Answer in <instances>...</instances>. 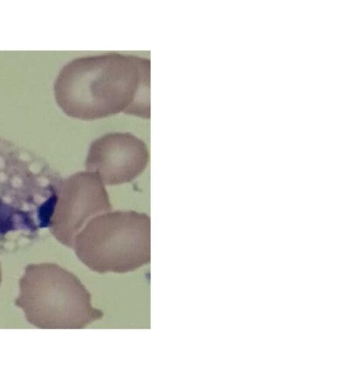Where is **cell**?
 Segmentation results:
<instances>
[{
    "instance_id": "cell-2",
    "label": "cell",
    "mask_w": 337,
    "mask_h": 379,
    "mask_svg": "<svg viewBox=\"0 0 337 379\" xmlns=\"http://www.w3.org/2000/svg\"><path fill=\"white\" fill-rule=\"evenodd\" d=\"M61 178L32 151L0 138V241L49 228Z\"/></svg>"
},
{
    "instance_id": "cell-7",
    "label": "cell",
    "mask_w": 337,
    "mask_h": 379,
    "mask_svg": "<svg viewBox=\"0 0 337 379\" xmlns=\"http://www.w3.org/2000/svg\"><path fill=\"white\" fill-rule=\"evenodd\" d=\"M1 281H2V270H1V263H0V285L1 283Z\"/></svg>"
},
{
    "instance_id": "cell-6",
    "label": "cell",
    "mask_w": 337,
    "mask_h": 379,
    "mask_svg": "<svg viewBox=\"0 0 337 379\" xmlns=\"http://www.w3.org/2000/svg\"><path fill=\"white\" fill-rule=\"evenodd\" d=\"M149 153L144 141L129 132L106 133L90 144L85 166L105 184L129 182L146 169Z\"/></svg>"
},
{
    "instance_id": "cell-5",
    "label": "cell",
    "mask_w": 337,
    "mask_h": 379,
    "mask_svg": "<svg viewBox=\"0 0 337 379\" xmlns=\"http://www.w3.org/2000/svg\"><path fill=\"white\" fill-rule=\"evenodd\" d=\"M111 210L99 176L88 171L78 172L61 180L49 229L61 243L72 248L75 237L91 219Z\"/></svg>"
},
{
    "instance_id": "cell-3",
    "label": "cell",
    "mask_w": 337,
    "mask_h": 379,
    "mask_svg": "<svg viewBox=\"0 0 337 379\" xmlns=\"http://www.w3.org/2000/svg\"><path fill=\"white\" fill-rule=\"evenodd\" d=\"M15 305L38 328H85L103 316L79 279L53 263L25 266Z\"/></svg>"
},
{
    "instance_id": "cell-1",
    "label": "cell",
    "mask_w": 337,
    "mask_h": 379,
    "mask_svg": "<svg viewBox=\"0 0 337 379\" xmlns=\"http://www.w3.org/2000/svg\"><path fill=\"white\" fill-rule=\"evenodd\" d=\"M149 58L119 52L75 58L53 84L55 101L69 117L91 120L120 112L150 118Z\"/></svg>"
},
{
    "instance_id": "cell-4",
    "label": "cell",
    "mask_w": 337,
    "mask_h": 379,
    "mask_svg": "<svg viewBox=\"0 0 337 379\" xmlns=\"http://www.w3.org/2000/svg\"><path fill=\"white\" fill-rule=\"evenodd\" d=\"M79 260L98 273H126L151 260V220L133 210L109 211L91 219L74 238Z\"/></svg>"
}]
</instances>
